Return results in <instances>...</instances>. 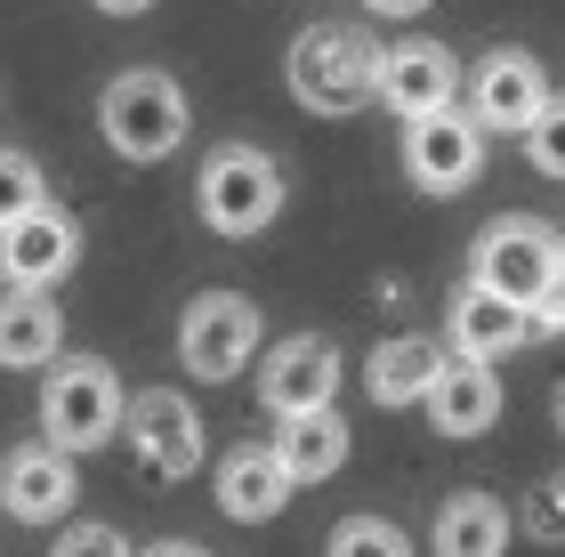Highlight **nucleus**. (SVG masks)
I'll return each mask as SVG.
<instances>
[{
  "mask_svg": "<svg viewBox=\"0 0 565 557\" xmlns=\"http://www.w3.org/2000/svg\"><path fill=\"white\" fill-rule=\"evenodd\" d=\"M282 82H291V97L307 114L340 121L355 106H372V89H380V41L364 33V24H307V33H291Z\"/></svg>",
  "mask_w": 565,
  "mask_h": 557,
  "instance_id": "nucleus-1",
  "label": "nucleus"
},
{
  "mask_svg": "<svg viewBox=\"0 0 565 557\" xmlns=\"http://www.w3.org/2000/svg\"><path fill=\"white\" fill-rule=\"evenodd\" d=\"M49 557H138V549L121 542L114 525H97V517H89V525H65V534L49 542Z\"/></svg>",
  "mask_w": 565,
  "mask_h": 557,
  "instance_id": "nucleus-24",
  "label": "nucleus"
},
{
  "mask_svg": "<svg viewBox=\"0 0 565 557\" xmlns=\"http://www.w3.org/2000/svg\"><path fill=\"white\" fill-rule=\"evenodd\" d=\"M550 420L565 428V379H557V388H550Z\"/></svg>",
  "mask_w": 565,
  "mask_h": 557,
  "instance_id": "nucleus-30",
  "label": "nucleus"
},
{
  "mask_svg": "<svg viewBox=\"0 0 565 557\" xmlns=\"http://www.w3.org/2000/svg\"><path fill=\"white\" fill-rule=\"evenodd\" d=\"M533 315H542V332H565V267H557V283H550V299Z\"/></svg>",
  "mask_w": 565,
  "mask_h": 557,
  "instance_id": "nucleus-26",
  "label": "nucleus"
},
{
  "mask_svg": "<svg viewBox=\"0 0 565 557\" xmlns=\"http://www.w3.org/2000/svg\"><path fill=\"white\" fill-rule=\"evenodd\" d=\"M550 73L533 49H493L469 73V114L484 121V138H533V121L550 114Z\"/></svg>",
  "mask_w": 565,
  "mask_h": 557,
  "instance_id": "nucleus-8",
  "label": "nucleus"
},
{
  "mask_svg": "<svg viewBox=\"0 0 565 557\" xmlns=\"http://www.w3.org/2000/svg\"><path fill=\"white\" fill-rule=\"evenodd\" d=\"M130 452L146 476H162V485H178V476L202 469V452H211V437H202V413L178 388H138L130 396Z\"/></svg>",
  "mask_w": 565,
  "mask_h": 557,
  "instance_id": "nucleus-9",
  "label": "nucleus"
},
{
  "mask_svg": "<svg viewBox=\"0 0 565 557\" xmlns=\"http://www.w3.org/2000/svg\"><path fill=\"white\" fill-rule=\"evenodd\" d=\"M138 557H211L202 542H153V549H138Z\"/></svg>",
  "mask_w": 565,
  "mask_h": 557,
  "instance_id": "nucleus-28",
  "label": "nucleus"
},
{
  "mask_svg": "<svg viewBox=\"0 0 565 557\" xmlns=\"http://www.w3.org/2000/svg\"><path fill=\"white\" fill-rule=\"evenodd\" d=\"M525 525H533V534H565V469L557 476H542V493H533V510H525Z\"/></svg>",
  "mask_w": 565,
  "mask_h": 557,
  "instance_id": "nucleus-25",
  "label": "nucleus"
},
{
  "mask_svg": "<svg viewBox=\"0 0 565 557\" xmlns=\"http://www.w3.org/2000/svg\"><path fill=\"white\" fill-rule=\"evenodd\" d=\"M364 9H372V17H420L428 0H364Z\"/></svg>",
  "mask_w": 565,
  "mask_h": 557,
  "instance_id": "nucleus-27",
  "label": "nucleus"
},
{
  "mask_svg": "<svg viewBox=\"0 0 565 557\" xmlns=\"http://www.w3.org/2000/svg\"><path fill=\"white\" fill-rule=\"evenodd\" d=\"M186 89H178V73L162 65H130L114 73L106 97H97V138L114 146L121 162H170L178 146H186Z\"/></svg>",
  "mask_w": 565,
  "mask_h": 557,
  "instance_id": "nucleus-2",
  "label": "nucleus"
},
{
  "mask_svg": "<svg viewBox=\"0 0 565 557\" xmlns=\"http://www.w3.org/2000/svg\"><path fill=\"white\" fill-rule=\"evenodd\" d=\"M41 202H49L41 162L24 154V146H0V226H17L24 211H41Z\"/></svg>",
  "mask_w": 565,
  "mask_h": 557,
  "instance_id": "nucleus-21",
  "label": "nucleus"
},
{
  "mask_svg": "<svg viewBox=\"0 0 565 557\" xmlns=\"http://www.w3.org/2000/svg\"><path fill=\"white\" fill-rule=\"evenodd\" d=\"M291 493H299V476L282 469V452L275 444H235L218 461V510L235 517V525H267L291 510Z\"/></svg>",
  "mask_w": 565,
  "mask_h": 557,
  "instance_id": "nucleus-14",
  "label": "nucleus"
},
{
  "mask_svg": "<svg viewBox=\"0 0 565 557\" xmlns=\"http://www.w3.org/2000/svg\"><path fill=\"white\" fill-rule=\"evenodd\" d=\"M194 211L226 243L267 235V226L282 218V170H275V154H259V146H243V138L211 146L202 170H194Z\"/></svg>",
  "mask_w": 565,
  "mask_h": 557,
  "instance_id": "nucleus-3",
  "label": "nucleus"
},
{
  "mask_svg": "<svg viewBox=\"0 0 565 557\" xmlns=\"http://www.w3.org/2000/svg\"><path fill=\"white\" fill-rule=\"evenodd\" d=\"M275 452H282V469H291L299 485H323V476H340V469H348V420H340V404H331V413L282 420V428H275Z\"/></svg>",
  "mask_w": 565,
  "mask_h": 557,
  "instance_id": "nucleus-20",
  "label": "nucleus"
},
{
  "mask_svg": "<svg viewBox=\"0 0 565 557\" xmlns=\"http://www.w3.org/2000/svg\"><path fill=\"white\" fill-rule=\"evenodd\" d=\"M509 534H518V517H509L501 493H452L445 510L428 525V549L436 557H509Z\"/></svg>",
  "mask_w": 565,
  "mask_h": 557,
  "instance_id": "nucleus-18",
  "label": "nucleus"
},
{
  "mask_svg": "<svg viewBox=\"0 0 565 557\" xmlns=\"http://www.w3.org/2000/svg\"><path fill=\"white\" fill-rule=\"evenodd\" d=\"M557 267H565V243H557V226L533 218V211H501L477 235V250H469V283L518 299V308H542L550 283H557ZM533 323H542V315H533Z\"/></svg>",
  "mask_w": 565,
  "mask_h": 557,
  "instance_id": "nucleus-5",
  "label": "nucleus"
},
{
  "mask_svg": "<svg viewBox=\"0 0 565 557\" xmlns=\"http://www.w3.org/2000/svg\"><path fill=\"white\" fill-rule=\"evenodd\" d=\"M89 9H106V17H146L153 0H89Z\"/></svg>",
  "mask_w": 565,
  "mask_h": 557,
  "instance_id": "nucleus-29",
  "label": "nucleus"
},
{
  "mask_svg": "<svg viewBox=\"0 0 565 557\" xmlns=\"http://www.w3.org/2000/svg\"><path fill=\"white\" fill-rule=\"evenodd\" d=\"M82 267V218L65 202H41L17 226H0V283L9 291H49Z\"/></svg>",
  "mask_w": 565,
  "mask_h": 557,
  "instance_id": "nucleus-11",
  "label": "nucleus"
},
{
  "mask_svg": "<svg viewBox=\"0 0 565 557\" xmlns=\"http://www.w3.org/2000/svg\"><path fill=\"white\" fill-rule=\"evenodd\" d=\"M420 413H428L436 437H484V428L501 420V372L484 356H452L445 372H436V388H428Z\"/></svg>",
  "mask_w": 565,
  "mask_h": 557,
  "instance_id": "nucleus-15",
  "label": "nucleus"
},
{
  "mask_svg": "<svg viewBox=\"0 0 565 557\" xmlns=\"http://www.w3.org/2000/svg\"><path fill=\"white\" fill-rule=\"evenodd\" d=\"M57 340H65V323L49 291H0V372H49Z\"/></svg>",
  "mask_w": 565,
  "mask_h": 557,
  "instance_id": "nucleus-19",
  "label": "nucleus"
},
{
  "mask_svg": "<svg viewBox=\"0 0 565 557\" xmlns=\"http://www.w3.org/2000/svg\"><path fill=\"white\" fill-rule=\"evenodd\" d=\"M121 420H130V396H121V379L114 364H97V356H65V364H49L41 372V437L49 444H65L73 461L97 444H114L121 437Z\"/></svg>",
  "mask_w": 565,
  "mask_h": 557,
  "instance_id": "nucleus-4",
  "label": "nucleus"
},
{
  "mask_svg": "<svg viewBox=\"0 0 565 557\" xmlns=\"http://www.w3.org/2000/svg\"><path fill=\"white\" fill-rule=\"evenodd\" d=\"M82 501V476H73V452L65 444H17L0 452V510H9L17 525H65V510Z\"/></svg>",
  "mask_w": 565,
  "mask_h": 557,
  "instance_id": "nucleus-12",
  "label": "nucleus"
},
{
  "mask_svg": "<svg viewBox=\"0 0 565 557\" xmlns=\"http://www.w3.org/2000/svg\"><path fill=\"white\" fill-rule=\"evenodd\" d=\"M323 557H413V542H404L388 517H340Z\"/></svg>",
  "mask_w": 565,
  "mask_h": 557,
  "instance_id": "nucleus-22",
  "label": "nucleus"
},
{
  "mask_svg": "<svg viewBox=\"0 0 565 557\" xmlns=\"http://www.w3.org/2000/svg\"><path fill=\"white\" fill-rule=\"evenodd\" d=\"M404 170H413L420 194H469L484 179V121L469 106H445V114H420L404 121Z\"/></svg>",
  "mask_w": 565,
  "mask_h": 557,
  "instance_id": "nucleus-6",
  "label": "nucleus"
},
{
  "mask_svg": "<svg viewBox=\"0 0 565 557\" xmlns=\"http://www.w3.org/2000/svg\"><path fill=\"white\" fill-rule=\"evenodd\" d=\"M452 89H460V65H452L436 41H396V49H380V89H372V97H380L396 121L445 114Z\"/></svg>",
  "mask_w": 565,
  "mask_h": 557,
  "instance_id": "nucleus-13",
  "label": "nucleus"
},
{
  "mask_svg": "<svg viewBox=\"0 0 565 557\" xmlns=\"http://www.w3.org/2000/svg\"><path fill=\"white\" fill-rule=\"evenodd\" d=\"M542 323H533V308H518V299L484 291V283H460L452 291V356H509V347H525Z\"/></svg>",
  "mask_w": 565,
  "mask_h": 557,
  "instance_id": "nucleus-17",
  "label": "nucleus"
},
{
  "mask_svg": "<svg viewBox=\"0 0 565 557\" xmlns=\"http://www.w3.org/2000/svg\"><path fill=\"white\" fill-rule=\"evenodd\" d=\"M452 364V347L445 340H428V332H388L364 356V388H372V404H388V413H404V404H428V388H436V372Z\"/></svg>",
  "mask_w": 565,
  "mask_h": 557,
  "instance_id": "nucleus-16",
  "label": "nucleus"
},
{
  "mask_svg": "<svg viewBox=\"0 0 565 557\" xmlns=\"http://www.w3.org/2000/svg\"><path fill=\"white\" fill-rule=\"evenodd\" d=\"M525 162L542 170V179H565V97H550V114L533 121V138H525Z\"/></svg>",
  "mask_w": 565,
  "mask_h": 557,
  "instance_id": "nucleus-23",
  "label": "nucleus"
},
{
  "mask_svg": "<svg viewBox=\"0 0 565 557\" xmlns=\"http://www.w3.org/2000/svg\"><path fill=\"white\" fill-rule=\"evenodd\" d=\"M259 404L275 420H299V413H331L340 404V347L323 332H291L259 356Z\"/></svg>",
  "mask_w": 565,
  "mask_h": 557,
  "instance_id": "nucleus-10",
  "label": "nucleus"
},
{
  "mask_svg": "<svg viewBox=\"0 0 565 557\" xmlns=\"http://www.w3.org/2000/svg\"><path fill=\"white\" fill-rule=\"evenodd\" d=\"M250 356H259V308L243 291H202L178 315V364L194 379H235Z\"/></svg>",
  "mask_w": 565,
  "mask_h": 557,
  "instance_id": "nucleus-7",
  "label": "nucleus"
}]
</instances>
